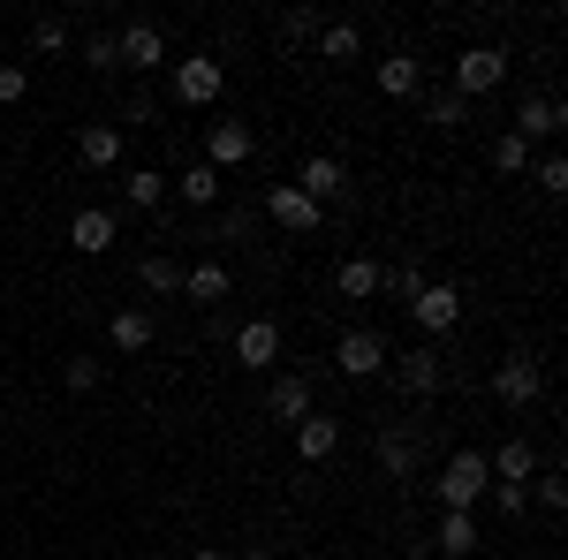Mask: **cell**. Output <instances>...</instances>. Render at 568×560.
Segmentation results:
<instances>
[{
    "label": "cell",
    "mask_w": 568,
    "mask_h": 560,
    "mask_svg": "<svg viewBox=\"0 0 568 560\" xmlns=\"http://www.w3.org/2000/svg\"><path fill=\"white\" fill-rule=\"evenodd\" d=\"M485 470H493V485H530L538 477V455H530V439H500L485 455Z\"/></svg>",
    "instance_id": "2e32d148"
},
{
    "label": "cell",
    "mask_w": 568,
    "mask_h": 560,
    "mask_svg": "<svg viewBox=\"0 0 568 560\" xmlns=\"http://www.w3.org/2000/svg\"><path fill=\"white\" fill-rule=\"evenodd\" d=\"M281 31H288V39H318V31H326V16H318V8H288V23H281Z\"/></svg>",
    "instance_id": "f35d334b"
},
{
    "label": "cell",
    "mask_w": 568,
    "mask_h": 560,
    "mask_svg": "<svg viewBox=\"0 0 568 560\" xmlns=\"http://www.w3.org/2000/svg\"><path fill=\"white\" fill-rule=\"evenodd\" d=\"M425 122H433V130H463V122H470V99H455V91H433V99H425Z\"/></svg>",
    "instance_id": "f546056e"
},
{
    "label": "cell",
    "mask_w": 568,
    "mask_h": 560,
    "mask_svg": "<svg viewBox=\"0 0 568 560\" xmlns=\"http://www.w3.org/2000/svg\"><path fill=\"white\" fill-rule=\"evenodd\" d=\"M485 500H493L500 516H524V508H530V485H485Z\"/></svg>",
    "instance_id": "74e56055"
},
{
    "label": "cell",
    "mask_w": 568,
    "mask_h": 560,
    "mask_svg": "<svg viewBox=\"0 0 568 560\" xmlns=\"http://www.w3.org/2000/svg\"><path fill=\"white\" fill-rule=\"evenodd\" d=\"M433 546H439L447 560H470V553H478V516H439Z\"/></svg>",
    "instance_id": "d4e9b609"
},
{
    "label": "cell",
    "mask_w": 568,
    "mask_h": 560,
    "mask_svg": "<svg viewBox=\"0 0 568 560\" xmlns=\"http://www.w3.org/2000/svg\"><path fill=\"white\" fill-rule=\"evenodd\" d=\"M114 45H122V69H160L168 61V31L160 23H122Z\"/></svg>",
    "instance_id": "7c38bea8"
},
{
    "label": "cell",
    "mask_w": 568,
    "mask_h": 560,
    "mask_svg": "<svg viewBox=\"0 0 568 560\" xmlns=\"http://www.w3.org/2000/svg\"><path fill=\"white\" fill-rule=\"evenodd\" d=\"M318 53H326V61H356V53H364V31H356V23H326V31H318Z\"/></svg>",
    "instance_id": "f1b7e54d"
},
{
    "label": "cell",
    "mask_w": 568,
    "mask_h": 560,
    "mask_svg": "<svg viewBox=\"0 0 568 560\" xmlns=\"http://www.w3.org/2000/svg\"><path fill=\"white\" fill-rule=\"evenodd\" d=\"M334 447H342V417H318L311 409L304 425H296V455L304 462H334Z\"/></svg>",
    "instance_id": "ffe728a7"
},
{
    "label": "cell",
    "mask_w": 568,
    "mask_h": 560,
    "mask_svg": "<svg viewBox=\"0 0 568 560\" xmlns=\"http://www.w3.org/2000/svg\"><path fill=\"white\" fill-rule=\"evenodd\" d=\"M106 342L122 348V356H144V348L160 342V318H152V310H136V303H130V310H114V326H106Z\"/></svg>",
    "instance_id": "9a60e30c"
},
{
    "label": "cell",
    "mask_w": 568,
    "mask_h": 560,
    "mask_svg": "<svg viewBox=\"0 0 568 560\" xmlns=\"http://www.w3.org/2000/svg\"><path fill=\"white\" fill-rule=\"evenodd\" d=\"M265 220H273V227H288V235H311V227H318L326 213L311 205L296 182H273V190H265Z\"/></svg>",
    "instance_id": "9c48e42d"
},
{
    "label": "cell",
    "mask_w": 568,
    "mask_h": 560,
    "mask_svg": "<svg viewBox=\"0 0 568 560\" xmlns=\"http://www.w3.org/2000/svg\"><path fill=\"white\" fill-rule=\"evenodd\" d=\"M99 379H106V364H99V356H69V364H61V387H69V394H91Z\"/></svg>",
    "instance_id": "836d02e7"
},
{
    "label": "cell",
    "mask_w": 568,
    "mask_h": 560,
    "mask_svg": "<svg viewBox=\"0 0 568 560\" xmlns=\"http://www.w3.org/2000/svg\"><path fill=\"white\" fill-rule=\"evenodd\" d=\"M61 45H69V23L61 16H39L31 23V53H61Z\"/></svg>",
    "instance_id": "d590c367"
},
{
    "label": "cell",
    "mask_w": 568,
    "mask_h": 560,
    "mask_svg": "<svg viewBox=\"0 0 568 560\" xmlns=\"http://www.w3.org/2000/svg\"><path fill=\"white\" fill-rule=\"evenodd\" d=\"M387 364H394V387L409 394V401H433V394L447 387V356H439V348H402Z\"/></svg>",
    "instance_id": "5b68a950"
},
{
    "label": "cell",
    "mask_w": 568,
    "mask_h": 560,
    "mask_svg": "<svg viewBox=\"0 0 568 560\" xmlns=\"http://www.w3.org/2000/svg\"><path fill=\"white\" fill-rule=\"evenodd\" d=\"M561 99H546V91H538V99H524V106H516V136H524V144H538V136H561Z\"/></svg>",
    "instance_id": "44dd1931"
},
{
    "label": "cell",
    "mask_w": 568,
    "mask_h": 560,
    "mask_svg": "<svg viewBox=\"0 0 568 560\" xmlns=\"http://www.w3.org/2000/svg\"><path fill=\"white\" fill-rule=\"evenodd\" d=\"M334 371H342V379H372V371H387V334L349 326V334L334 342Z\"/></svg>",
    "instance_id": "ba28073f"
},
{
    "label": "cell",
    "mask_w": 568,
    "mask_h": 560,
    "mask_svg": "<svg viewBox=\"0 0 568 560\" xmlns=\"http://www.w3.org/2000/svg\"><path fill=\"white\" fill-rule=\"evenodd\" d=\"M114 235H122V220L99 213V205H84V213L69 220V243H77L84 258H106V251H114Z\"/></svg>",
    "instance_id": "5bb4252c"
},
{
    "label": "cell",
    "mask_w": 568,
    "mask_h": 560,
    "mask_svg": "<svg viewBox=\"0 0 568 560\" xmlns=\"http://www.w3.org/2000/svg\"><path fill=\"white\" fill-rule=\"evenodd\" d=\"M182 296H190V303H227V265H220V258L182 265Z\"/></svg>",
    "instance_id": "603a6c76"
},
{
    "label": "cell",
    "mask_w": 568,
    "mask_h": 560,
    "mask_svg": "<svg viewBox=\"0 0 568 560\" xmlns=\"http://www.w3.org/2000/svg\"><path fill=\"white\" fill-rule=\"evenodd\" d=\"M31 91V69H16V61H0V106H16Z\"/></svg>",
    "instance_id": "ab89813d"
},
{
    "label": "cell",
    "mask_w": 568,
    "mask_h": 560,
    "mask_svg": "<svg viewBox=\"0 0 568 560\" xmlns=\"http://www.w3.org/2000/svg\"><path fill=\"white\" fill-rule=\"evenodd\" d=\"M409 318H417L425 334H455V326H463V288H447V281H425V296L409 303Z\"/></svg>",
    "instance_id": "30bf717a"
},
{
    "label": "cell",
    "mask_w": 568,
    "mask_h": 560,
    "mask_svg": "<svg viewBox=\"0 0 568 560\" xmlns=\"http://www.w3.org/2000/svg\"><path fill=\"white\" fill-rule=\"evenodd\" d=\"M235 560H273V553H265V546H243V553H235Z\"/></svg>",
    "instance_id": "b9f144b4"
},
{
    "label": "cell",
    "mask_w": 568,
    "mask_h": 560,
    "mask_svg": "<svg viewBox=\"0 0 568 560\" xmlns=\"http://www.w3.org/2000/svg\"><path fill=\"white\" fill-rule=\"evenodd\" d=\"M538 394H546V364H538L530 348H508V356L493 364V401H500V409H530Z\"/></svg>",
    "instance_id": "7a4b0ae2"
},
{
    "label": "cell",
    "mask_w": 568,
    "mask_h": 560,
    "mask_svg": "<svg viewBox=\"0 0 568 560\" xmlns=\"http://www.w3.org/2000/svg\"><path fill=\"white\" fill-rule=\"evenodd\" d=\"M379 288H387V296L402 303V310H409V303L425 296V265H417V258H402V265H379Z\"/></svg>",
    "instance_id": "484cf974"
},
{
    "label": "cell",
    "mask_w": 568,
    "mask_h": 560,
    "mask_svg": "<svg viewBox=\"0 0 568 560\" xmlns=\"http://www.w3.org/2000/svg\"><path fill=\"white\" fill-rule=\"evenodd\" d=\"M77 160H84V167H122V130H114V122H84V130H77Z\"/></svg>",
    "instance_id": "e0dca14e"
},
{
    "label": "cell",
    "mask_w": 568,
    "mask_h": 560,
    "mask_svg": "<svg viewBox=\"0 0 568 560\" xmlns=\"http://www.w3.org/2000/svg\"><path fill=\"white\" fill-rule=\"evenodd\" d=\"M220 91H227V61H220V53H182L175 61V99L182 106H213Z\"/></svg>",
    "instance_id": "277c9868"
},
{
    "label": "cell",
    "mask_w": 568,
    "mask_h": 560,
    "mask_svg": "<svg viewBox=\"0 0 568 560\" xmlns=\"http://www.w3.org/2000/svg\"><path fill=\"white\" fill-rule=\"evenodd\" d=\"M251 227H258L251 205H227V213H220V243H251Z\"/></svg>",
    "instance_id": "8d00e7d4"
},
{
    "label": "cell",
    "mask_w": 568,
    "mask_h": 560,
    "mask_svg": "<svg viewBox=\"0 0 568 560\" xmlns=\"http://www.w3.org/2000/svg\"><path fill=\"white\" fill-rule=\"evenodd\" d=\"M530 182H538L546 197H561V190H568V160H561V152H546V160H530Z\"/></svg>",
    "instance_id": "e575fe53"
},
{
    "label": "cell",
    "mask_w": 568,
    "mask_h": 560,
    "mask_svg": "<svg viewBox=\"0 0 568 560\" xmlns=\"http://www.w3.org/2000/svg\"><path fill=\"white\" fill-rule=\"evenodd\" d=\"M84 69H91V77H114V69H122V45L106 39V31H91V39H84Z\"/></svg>",
    "instance_id": "d6a6232c"
},
{
    "label": "cell",
    "mask_w": 568,
    "mask_h": 560,
    "mask_svg": "<svg viewBox=\"0 0 568 560\" xmlns=\"http://www.w3.org/2000/svg\"><path fill=\"white\" fill-rule=\"evenodd\" d=\"M251 152H258V130H251V122H227V114H220L213 130H205V167L213 174L251 167Z\"/></svg>",
    "instance_id": "8992f818"
},
{
    "label": "cell",
    "mask_w": 568,
    "mask_h": 560,
    "mask_svg": "<svg viewBox=\"0 0 568 560\" xmlns=\"http://www.w3.org/2000/svg\"><path fill=\"white\" fill-rule=\"evenodd\" d=\"M334 288H342L349 303L379 296V265H372V258H342V265H334Z\"/></svg>",
    "instance_id": "4316f807"
},
{
    "label": "cell",
    "mask_w": 568,
    "mask_h": 560,
    "mask_svg": "<svg viewBox=\"0 0 568 560\" xmlns=\"http://www.w3.org/2000/svg\"><path fill=\"white\" fill-rule=\"evenodd\" d=\"M168 190H175L182 205H197V213H213V205H220V174L205 167V160H197V167H182V174H168Z\"/></svg>",
    "instance_id": "7402d4cb"
},
{
    "label": "cell",
    "mask_w": 568,
    "mask_h": 560,
    "mask_svg": "<svg viewBox=\"0 0 568 560\" xmlns=\"http://www.w3.org/2000/svg\"><path fill=\"white\" fill-rule=\"evenodd\" d=\"M265 409H273L281 425H304V417H311V379H296V371H281V379L265 387Z\"/></svg>",
    "instance_id": "ac0fdd59"
},
{
    "label": "cell",
    "mask_w": 568,
    "mask_h": 560,
    "mask_svg": "<svg viewBox=\"0 0 568 560\" xmlns=\"http://www.w3.org/2000/svg\"><path fill=\"white\" fill-rule=\"evenodd\" d=\"M197 560H235V553H227V546H197Z\"/></svg>",
    "instance_id": "60d3db41"
},
{
    "label": "cell",
    "mask_w": 568,
    "mask_h": 560,
    "mask_svg": "<svg viewBox=\"0 0 568 560\" xmlns=\"http://www.w3.org/2000/svg\"><path fill=\"white\" fill-rule=\"evenodd\" d=\"M530 500H538L546 516H561V508H568V477L561 470H538V477H530Z\"/></svg>",
    "instance_id": "1f68e13d"
},
{
    "label": "cell",
    "mask_w": 568,
    "mask_h": 560,
    "mask_svg": "<svg viewBox=\"0 0 568 560\" xmlns=\"http://www.w3.org/2000/svg\"><path fill=\"white\" fill-rule=\"evenodd\" d=\"M296 190H304L318 213H326V205H349V167H342L334 152H311L304 167H296Z\"/></svg>",
    "instance_id": "52a82bcc"
},
{
    "label": "cell",
    "mask_w": 568,
    "mask_h": 560,
    "mask_svg": "<svg viewBox=\"0 0 568 560\" xmlns=\"http://www.w3.org/2000/svg\"><path fill=\"white\" fill-rule=\"evenodd\" d=\"M160 197H168V174L160 167H130L122 174V205H130V213H160Z\"/></svg>",
    "instance_id": "cb8c5ba5"
},
{
    "label": "cell",
    "mask_w": 568,
    "mask_h": 560,
    "mask_svg": "<svg viewBox=\"0 0 568 560\" xmlns=\"http://www.w3.org/2000/svg\"><path fill=\"white\" fill-rule=\"evenodd\" d=\"M493 167H500V174H530V144L516 130H500V136H493Z\"/></svg>",
    "instance_id": "4dcf8cb0"
},
{
    "label": "cell",
    "mask_w": 568,
    "mask_h": 560,
    "mask_svg": "<svg viewBox=\"0 0 568 560\" xmlns=\"http://www.w3.org/2000/svg\"><path fill=\"white\" fill-rule=\"evenodd\" d=\"M0 508H8V485H0Z\"/></svg>",
    "instance_id": "7bdbcfd3"
},
{
    "label": "cell",
    "mask_w": 568,
    "mask_h": 560,
    "mask_svg": "<svg viewBox=\"0 0 568 560\" xmlns=\"http://www.w3.org/2000/svg\"><path fill=\"white\" fill-rule=\"evenodd\" d=\"M417 462H425V447H417V431H379V470L387 477H402V485H409V477H417Z\"/></svg>",
    "instance_id": "d6986e66"
},
{
    "label": "cell",
    "mask_w": 568,
    "mask_h": 560,
    "mask_svg": "<svg viewBox=\"0 0 568 560\" xmlns=\"http://www.w3.org/2000/svg\"><path fill=\"white\" fill-rule=\"evenodd\" d=\"M235 364H243V371H273V364H281V326H273V318H243V326H235Z\"/></svg>",
    "instance_id": "8fae6325"
},
{
    "label": "cell",
    "mask_w": 568,
    "mask_h": 560,
    "mask_svg": "<svg viewBox=\"0 0 568 560\" xmlns=\"http://www.w3.org/2000/svg\"><path fill=\"white\" fill-rule=\"evenodd\" d=\"M372 84L387 91V99H417V91H425V69H417V53H409V45H394L387 61L372 69Z\"/></svg>",
    "instance_id": "4fadbf2b"
},
{
    "label": "cell",
    "mask_w": 568,
    "mask_h": 560,
    "mask_svg": "<svg viewBox=\"0 0 568 560\" xmlns=\"http://www.w3.org/2000/svg\"><path fill=\"white\" fill-rule=\"evenodd\" d=\"M508 84V53H500V45H463V53H455V99H485V91H500Z\"/></svg>",
    "instance_id": "3957f363"
},
{
    "label": "cell",
    "mask_w": 568,
    "mask_h": 560,
    "mask_svg": "<svg viewBox=\"0 0 568 560\" xmlns=\"http://www.w3.org/2000/svg\"><path fill=\"white\" fill-rule=\"evenodd\" d=\"M485 485H493V470H485V447H463V455H447V470H439V516H470L485 500Z\"/></svg>",
    "instance_id": "6da1fadb"
},
{
    "label": "cell",
    "mask_w": 568,
    "mask_h": 560,
    "mask_svg": "<svg viewBox=\"0 0 568 560\" xmlns=\"http://www.w3.org/2000/svg\"><path fill=\"white\" fill-rule=\"evenodd\" d=\"M136 281H144L152 296H182V258H168V251H152V258L136 265Z\"/></svg>",
    "instance_id": "83f0119b"
}]
</instances>
